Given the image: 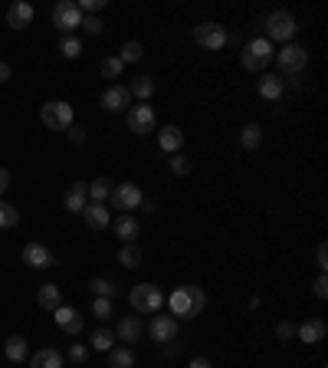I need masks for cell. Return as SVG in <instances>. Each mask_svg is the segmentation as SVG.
Wrapping results in <instances>:
<instances>
[{"mask_svg": "<svg viewBox=\"0 0 328 368\" xmlns=\"http://www.w3.org/2000/svg\"><path fill=\"white\" fill-rule=\"evenodd\" d=\"M164 303L171 306V316H178V319H194V316H200L204 306H207V293H204L200 286H194V283H187V286H178Z\"/></svg>", "mask_w": 328, "mask_h": 368, "instance_id": "6da1fadb", "label": "cell"}, {"mask_svg": "<svg viewBox=\"0 0 328 368\" xmlns=\"http://www.w3.org/2000/svg\"><path fill=\"white\" fill-rule=\"evenodd\" d=\"M272 56H276L272 43H269L266 36H256V40H250V43L243 46L239 63H243V69H246V73H263L269 63H272Z\"/></svg>", "mask_w": 328, "mask_h": 368, "instance_id": "7a4b0ae2", "label": "cell"}, {"mask_svg": "<svg viewBox=\"0 0 328 368\" xmlns=\"http://www.w3.org/2000/svg\"><path fill=\"white\" fill-rule=\"evenodd\" d=\"M266 40L269 43H292L298 33V23L296 17L289 14V10H272V14L266 17Z\"/></svg>", "mask_w": 328, "mask_h": 368, "instance_id": "3957f363", "label": "cell"}, {"mask_svg": "<svg viewBox=\"0 0 328 368\" xmlns=\"http://www.w3.org/2000/svg\"><path fill=\"white\" fill-rule=\"evenodd\" d=\"M164 299H167V296L161 293V286L138 283V286H132V293H128V306H132L134 312H158L164 306Z\"/></svg>", "mask_w": 328, "mask_h": 368, "instance_id": "277c9868", "label": "cell"}, {"mask_svg": "<svg viewBox=\"0 0 328 368\" xmlns=\"http://www.w3.org/2000/svg\"><path fill=\"white\" fill-rule=\"evenodd\" d=\"M141 201H145V194H141L138 184H132V181H125V184H112V194H108L112 210L128 214V210H134V207H141Z\"/></svg>", "mask_w": 328, "mask_h": 368, "instance_id": "5b68a950", "label": "cell"}, {"mask_svg": "<svg viewBox=\"0 0 328 368\" xmlns=\"http://www.w3.org/2000/svg\"><path fill=\"white\" fill-rule=\"evenodd\" d=\"M272 59L279 63V69H283L285 76H302L305 63H309V50L302 43H283V50H279Z\"/></svg>", "mask_w": 328, "mask_h": 368, "instance_id": "8992f818", "label": "cell"}, {"mask_svg": "<svg viewBox=\"0 0 328 368\" xmlns=\"http://www.w3.org/2000/svg\"><path fill=\"white\" fill-rule=\"evenodd\" d=\"M40 118H43L46 129H53V132H66L69 125H73V105L56 99V102H46L40 109Z\"/></svg>", "mask_w": 328, "mask_h": 368, "instance_id": "52a82bcc", "label": "cell"}, {"mask_svg": "<svg viewBox=\"0 0 328 368\" xmlns=\"http://www.w3.org/2000/svg\"><path fill=\"white\" fill-rule=\"evenodd\" d=\"M125 122H128V132H134V135H151V132H154V125H158V118H154V109H151L148 102L128 105V112H125Z\"/></svg>", "mask_w": 328, "mask_h": 368, "instance_id": "ba28073f", "label": "cell"}, {"mask_svg": "<svg viewBox=\"0 0 328 368\" xmlns=\"http://www.w3.org/2000/svg\"><path fill=\"white\" fill-rule=\"evenodd\" d=\"M53 27L62 30V36L73 33L75 27H82V10H79L75 0H60V3L53 7Z\"/></svg>", "mask_w": 328, "mask_h": 368, "instance_id": "9c48e42d", "label": "cell"}, {"mask_svg": "<svg viewBox=\"0 0 328 368\" xmlns=\"http://www.w3.org/2000/svg\"><path fill=\"white\" fill-rule=\"evenodd\" d=\"M194 40L204 50H224L230 43V33L220 23H200V27H194Z\"/></svg>", "mask_w": 328, "mask_h": 368, "instance_id": "30bf717a", "label": "cell"}, {"mask_svg": "<svg viewBox=\"0 0 328 368\" xmlns=\"http://www.w3.org/2000/svg\"><path fill=\"white\" fill-rule=\"evenodd\" d=\"M151 342H174L178 339V319L174 316H161V312H151Z\"/></svg>", "mask_w": 328, "mask_h": 368, "instance_id": "8fae6325", "label": "cell"}, {"mask_svg": "<svg viewBox=\"0 0 328 368\" xmlns=\"http://www.w3.org/2000/svg\"><path fill=\"white\" fill-rule=\"evenodd\" d=\"M20 257H23V263L33 266V270H49V266H56L53 250H49V247H43V243H36V240H33V243H27Z\"/></svg>", "mask_w": 328, "mask_h": 368, "instance_id": "7c38bea8", "label": "cell"}, {"mask_svg": "<svg viewBox=\"0 0 328 368\" xmlns=\"http://www.w3.org/2000/svg\"><path fill=\"white\" fill-rule=\"evenodd\" d=\"M102 109L105 112H128V105H132V92L128 86H108L102 92Z\"/></svg>", "mask_w": 328, "mask_h": 368, "instance_id": "4fadbf2b", "label": "cell"}, {"mask_svg": "<svg viewBox=\"0 0 328 368\" xmlns=\"http://www.w3.org/2000/svg\"><path fill=\"white\" fill-rule=\"evenodd\" d=\"M86 204H89V181H73V188L62 197V207H66L69 214H82Z\"/></svg>", "mask_w": 328, "mask_h": 368, "instance_id": "5bb4252c", "label": "cell"}, {"mask_svg": "<svg viewBox=\"0 0 328 368\" xmlns=\"http://www.w3.org/2000/svg\"><path fill=\"white\" fill-rule=\"evenodd\" d=\"M328 336V323L325 319H305L302 325H296V339L305 345H318Z\"/></svg>", "mask_w": 328, "mask_h": 368, "instance_id": "9a60e30c", "label": "cell"}, {"mask_svg": "<svg viewBox=\"0 0 328 368\" xmlns=\"http://www.w3.org/2000/svg\"><path fill=\"white\" fill-rule=\"evenodd\" d=\"M33 3H27V0H14L10 7H7V27L10 30H23L33 23Z\"/></svg>", "mask_w": 328, "mask_h": 368, "instance_id": "2e32d148", "label": "cell"}, {"mask_svg": "<svg viewBox=\"0 0 328 368\" xmlns=\"http://www.w3.org/2000/svg\"><path fill=\"white\" fill-rule=\"evenodd\" d=\"M141 336H145V323L138 316H121L119 325H115V339H121L128 345V342H138Z\"/></svg>", "mask_w": 328, "mask_h": 368, "instance_id": "e0dca14e", "label": "cell"}, {"mask_svg": "<svg viewBox=\"0 0 328 368\" xmlns=\"http://www.w3.org/2000/svg\"><path fill=\"white\" fill-rule=\"evenodd\" d=\"M256 92H259V99H266V102H276V99H283L285 92V83L283 76H259V83H256Z\"/></svg>", "mask_w": 328, "mask_h": 368, "instance_id": "ac0fdd59", "label": "cell"}, {"mask_svg": "<svg viewBox=\"0 0 328 368\" xmlns=\"http://www.w3.org/2000/svg\"><path fill=\"white\" fill-rule=\"evenodd\" d=\"M36 303H40V310L46 312H56L62 306V293L56 283H43L40 290H36Z\"/></svg>", "mask_w": 328, "mask_h": 368, "instance_id": "d6986e66", "label": "cell"}, {"mask_svg": "<svg viewBox=\"0 0 328 368\" xmlns=\"http://www.w3.org/2000/svg\"><path fill=\"white\" fill-rule=\"evenodd\" d=\"M82 217H86V224H89L92 230H105L108 224H112V210L105 204H86V210H82Z\"/></svg>", "mask_w": 328, "mask_h": 368, "instance_id": "ffe728a7", "label": "cell"}, {"mask_svg": "<svg viewBox=\"0 0 328 368\" xmlns=\"http://www.w3.org/2000/svg\"><path fill=\"white\" fill-rule=\"evenodd\" d=\"M158 145H161V151H167V155H178L180 145H184V132H180L178 125H164L161 132H158Z\"/></svg>", "mask_w": 328, "mask_h": 368, "instance_id": "44dd1931", "label": "cell"}, {"mask_svg": "<svg viewBox=\"0 0 328 368\" xmlns=\"http://www.w3.org/2000/svg\"><path fill=\"white\" fill-rule=\"evenodd\" d=\"M53 319H56V325H60L62 332H69V336H79V332H82V316L75 310H69V306H60Z\"/></svg>", "mask_w": 328, "mask_h": 368, "instance_id": "7402d4cb", "label": "cell"}, {"mask_svg": "<svg viewBox=\"0 0 328 368\" xmlns=\"http://www.w3.org/2000/svg\"><path fill=\"white\" fill-rule=\"evenodd\" d=\"M112 230L119 237L121 243H134V237H138V221H134L132 214H119L115 221H112Z\"/></svg>", "mask_w": 328, "mask_h": 368, "instance_id": "603a6c76", "label": "cell"}, {"mask_svg": "<svg viewBox=\"0 0 328 368\" xmlns=\"http://www.w3.org/2000/svg\"><path fill=\"white\" fill-rule=\"evenodd\" d=\"M30 368H62V352L53 349V345H46V349L30 355Z\"/></svg>", "mask_w": 328, "mask_h": 368, "instance_id": "cb8c5ba5", "label": "cell"}, {"mask_svg": "<svg viewBox=\"0 0 328 368\" xmlns=\"http://www.w3.org/2000/svg\"><path fill=\"white\" fill-rule=\"evenodd\" d=\"M3 355L10 358V362H23V358H30V345H27V339L23 336H10V339L3 342Z\"/></svg>", "mask_w": 328, "mask_h": 368, "instance_id": "d4e9b609", "label": "cell"}, {"mask_svg": "<svg viewBox=\"0 0 328 368\" xmlns=\"http://www.w3.org/2000/svg\"><path fill=\"white\" fill-rule=\"evenodd\" d=\"M263 145V129L250 122V125H243V132H239V148L243 151H256V148Z\"/></svg>", "mask_w": 328, "mask_h": 368, "instance_id": "484cf974", "label": "cell"}, {"mask_svg": "<svg viewBox=\"0 0 328 368\" xmlns=\"http://www.w3.org/2000/svg\"><path fill=\"white\" fill-rule=\"evenodd\" d=\"M108 368H134V352L128 345H112L108 349Z\"/></svg>", "mask_w": 328, "mask_h": 368, "instance_id": "4316f807", "label": "cell"}, {"mask_svg": "<svg viewBox=\"0 0 328 368\" xmlns=\"http://www.w3.org/2000/svg\"><path fill=\"white\" fill-rule=\"evenodd\" d=\"M128 92H132V99H138V102H148L151 96H154V79H151V76H138L132 86H128Z\"/></svg>", "mask_w": 328, "mask_h": 368, "instance_id": "83f0119b", "label": "cell"}, {"mask_svg": "<svg viewBox=\"0 0 328 368\" xmlns=\"http://www.w3.org/2000/svg\"><path fill=\"white\" fill-rule=\"evenodd\" d=\"M108 194H112V181H108V177H95V181H89V201L92 204H105Z\"/></svg>", "mask_w": 328, "mask_h": 368, "instance_id": "f1b7e54d", "label": "cell"}, {"mask_svg": "<svg viewBox=\"0 0 328 368\" xmlns=\"http://www.w3.org/2000/svg\"><path fill=\"white\" fill-rule=\"evenodd\" d=\"M60 53L66 59H79V56H82V40H79L75 33H66V36H60Z\"/></svg>", "mask_w": 328, "mask_h": 368, "instance_id": "f546056e", "label": "cell"}, {"mask_svg": "<svg viewBox=\"0 0 328 368\" xmlns=\"http://www.w3.org/2000/svg\"><path fill=\"white\" fill-rule=\"evenodd\" d=\"M119 263L125 266V270H138V266H141V250H138L134 243H121Z\"/></svg>", "mask_w": 328, "mask_h": 368, "instance_id": "4dcf8cb0", "label": "cell"}, {"mask_svg": "<svg viewBox=\"0 0 328 368\" xmlns=\"http://www.w3.org/2000/svg\"><path fill=\"white\" fill-rule=\"evenodd\" d=\"M89 290L95 296H102V299H115V296L121 293L119 290V283H112V280H99V277H95V280L89 283Z\"/></svg>", "mask_w": 328, "mask_h": 368, "instance_id": "1f68e13d", "label": "cell"}, {"mask_svg": "<svg viewBox=\"0 0 328 368\" xmlns=\"http://www.w3.org/2000/svg\"><path fill=\"white\" fill-rule=\"evenodd\" d=\"M112 345H115V332L112 329H95L92 332V349L95 352H108Z\"/></svg>", "mask_w": 328, "mask_h": 368, "instance_id": "d6a6232c", "label": "cell"}, {"mask_svg": "<svg viewBox=\"0 0 328 368\" xmlns=\"http://www.w3.org/2000/svg\"><path fill=\"white\" fill-rule=\"evenodd\" d=\"M20 224V210L14 204H7V201H0V230H10Z\"/></svg>", "mask_w": 328, "mask_h": 368, "instance_id": "836d02e7", "label": "cell"}, {"mask_svg": "<svg viewBox=\"0 0 328 368\" xmlns=\"http://www.w3.org/2000/svg\"><path fill=\"white\" fill-rule=\"evenodd\" d=\"M99 73H102L105 79H119V76L125 73V66H121L119 56H105L102 63H99Z\"/></svg>", "mask_w": 328, "mask_h": 368, "instance_id": "e575fe53", "label": "cell"}, {"mask_svg": "<svg viewBox=\"0 0 328 368\" xmlns=\"http://www.w3.org/2000/svg\"><path fill=\"white\" fill-rule=\"evenodd\" d=\"M167 168H171V171H174V175H191V171H194V164H191V158H184V155H171V158H167Z\"/></svg>", "mask_w": 328, "mask_h": 368, "instance_id": "d590c367", "label": "cell"}, {"mask_svg": "<svg viewBox=\"0 0 328 368\" xmlns=\"http://www.w3.org/2000/svg\"><path fill=\"white\" fill-rule=\"evenodd\" d=\"M141 56H145V50H141V43H134V40H128V43L121 46V53H119L121 66H125V63H138Z\"/></svg>", "mask_w": 328, "mask_h": 368, "instance_id": "8d00e7d4", "label": "cell"}, {"mask_svg": "<svg viewBox=\"0 0 328 368\" xmlns=\"http://www.w3.org/2000/svg\"><path fill=\"white\" fill-rule=\"evenodd\" d=\"M92 316H95V319H108V316H112V299L95 296V299H92Z\"/></svg>", "mask_w": 328, "mask_h": 368, "instance_id": "74e56055", "label": "cell"}, {"mask_svg": "<svg viewBox=\"0 0 328 368\" xmlns=\"http://www.w3.org/2000/svg\"><path fill=\"white\" fill-rule=\"evenodd\" d=\"M86 358H89V349H86L82 342H73V345H69V362H75V365H82Z\"/></svg>", "mask_w": 328, "mask_h": 368, "instance_id": "f35d334b", "label": "cell"}, {"mask_svg": "<svg viewBox=\"0 0 328 368\" xmlns=\"http://www.w3.org/2000/svg\"><path fill=\"white\" fill-rule=\"evenodd\" d=\"M82 30H86V33H92V36H99V33L105 30V23L99 20V17H82Z\"/></svg>", "mask_w": 328, "mask_h": 368, "instance_id": "ab89813d", "label": "cell"}, {"mask_svg": "<svg viewBox=\"0 0 328 368\" xmlns=\"http://www.w3.org/2000/svg\"><path fill=\"white\" fill-rule=\"evenodd\" d=\"M312 293L318 296V299H328V280H325V273H318V277H315Z\"/></svg>", "mask_w": 328, "mask_h": 368, "instance_id": "60d3db41", "label": "cell"}, {"mask_svg": "<svg viewBox=\"0 0 328 368\" xmlns=\"http://www.w3.org/2000/svg\"><path fill=\"white\" fill-rule=\"evenodd\" d=\"M276 336H279V339H296V325H292V323H285V319H283V323H279V325H276Z\"/></svg>", "mask_w": 328, "mask_h": 368, "instance_id": "b9f144b4", "label": "cell"}, {"mask_svg": "<svg viewBox=\"0 0 328 368\" xmlns=\"http://www.w3.org/2000/svg\"><path fill=\"white\" fill-rule=\"evenodd\" d=\"M69 142H73V145H82V142H86V129H82V125H69Z\"/></svg>", "mask_w": 328, "mask_h": 368, "instance_id": "7bdbcfd3", "label": "cell"}, {"mask_svg": "<svg viewBox=\"0 0 328 368\" xmlns=\"http://www.w3.org/2000/svg\"><path fill=\"white\" fill-rule=\"evenodd\" d=\"M315 260H318V270L325 273V270H328V243H318V250H315Z\"/></svg>", "mask_w": 328, "mask_h": 368, "instance_id": "ee69618b", "label": "cell"}, {"mask_svg": "<svg viewBox=\"0 0 328 368\" xmlns=\"http://www.w3.org/2000/svg\"><path fill=\"white\" fill-rule=\"evenodd\" d=\"M7 188H10V171H7V168H0V197H3Z\"/></svg>", "mask_w": 328, "mask_h": 368, "instance_id": "f6af8a7d", "label": "cell"}, {"mask_svg": "<svg viewBox=\"0 0 328 368\" xmlns=\"http://www.w3.org/2000/svg\"><path fill=\"white\" fill-rule=\"evenodd\" d=\"M187 368H213V365H210L204 355H197V358H191V365H187Z\"/></svg>", "mask_w": 328, "mask_h": 368, "instance_id": "bcb514c9", "label": "cell"}, {"mask_svg": "<svg viewBox=\"0 0 328 368\" xmlns=\"http://www.w3.org/2000/svg\"><path fill=\"white\" fill-rule=\"evenodd\" d=\"M7 79H10V66H7V63H0V86H3Z\"/></svg>", "mask_w": 328, "mask_h": 368, "instance_id": "7dc6e473", "label": "cell"}, {"mask_svg": "<svg viewBox=\"0 0 328 368\" xmlns=\"http://www.w3.org/2000/svg\"><path fill=\"white\" fill-rule=\"evenodd\" d=\"M154 207H158V204H154L151 197H145V201H141V210H148V214H151V210H154Z\"/></svg>", "mask_w": 328, "mask_h": 368, "instance_id": "c3c4849f", "label": "cell"}]
</instances>
